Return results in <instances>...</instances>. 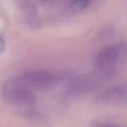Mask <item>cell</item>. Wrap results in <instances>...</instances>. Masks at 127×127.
I'll return each mask as SVG.
<instances>
[{
    "instance_id": "1",
    "label": "cell",
    "mask_w": 127,
    "mask_h": 127,
    "mask_svg": "<svg viewBox=\"0 0 127 127\" xmlns=\"http://www.w3.org/2000/svg\"><path fill=\"white\" fill-rule=\"evenodd\" d=\"M127 62V42H122L102 48L96 55L94 64L100 75L109 77Z\"/></svg>"
},
{
    "instance_id": "2",
    "label": "cell",
    "mask_w": 127,
    "mask_h": 127,
    "mask_svg": "<svg viewBox=\"0 0 127 127\" xmlns=\"http://www.w3.org/2000/svg\"><path fill=\"white\" fill-rule=\"evenodd\" d=\"M62 80L60 75L44 69L27 71L15 78L10 85L21 86L36 89H45L54 86Z\"/></svg>"
},
{
    "instance_id": "3",
    "label": "cell",
    "mask_w": 127,
    "mask_h": 127,
    "mask_svg": "<svg viewBox=\"0 0 127 127\" xmlns=\"http://www.w3.org/2000/svg\"><path fill=\"white\" fill-rule=\"evenodd\" d=\"M5 97L10 103L19 106H31L36 102L33 92L21 86L10 85V88L5 93Z\"/></svg>"
},
{
    "instance_id": "4",
    "label": "cell",
    "mask_w": 127,
    "mask_h": 127,
    "mask_svg": "<svg viewBox=\"0 0 127 127\" xmlns=\"http://www.w3.org/2000/svg\"><path fill=\"white\" fill-rule=\"evenodd\" d=\"M99 78L93 74H85L76 78L69 84L68 91L70 95H79L86 94L99 86Z\"/></svg>"
},
{
    "instance_id": "5",
    "label": "cell",
    "mask_w": 127,
    "mask_h": 127,
    "mask_svg": "<svg viewBox=\"0 0 127 127\" xmlns=\"http://www.w3.org/2000/svg\"><path fill=\"white\" fill-rule=\"evenodd\" d=\"M124 94V89L120 86H115L102 91L95 98L99 104H108L120 99Z\"/></svg>"
},
{
    "instance_id": "6",
    "label": "cell",
    "mask_w": 127,
    "mask_h": 127,
    "mask_svg": "<svg viewBox=\"0 0 127 127\" xmlns=\"http://www.w3.org/2000/svg\"><path fill=\"white\" fill-rule=\"evenodd\" d=\"M90 1H73L69 5V9L72 11H81L86 8L90 5Z\"/></svg>"
},
{
    "instance_id": "7",
    "label": "cell",
    "mask_w": 127,
    "mask_h": 127,
    "mask_svg": "<svg viewBox=\"0 0 127 127\" xmlns=\"http://www.w3.org/2000/svg\"><path fill=\"white\" fill-rule=\"evenodd\" d=\"M97 127H120L115 124H110V123H102L100 124Z\"/></svg>"
},
{
    "instance_id": "8",
    "label": "cell",
    "mask_w": 127,
    "mask_h": 127,
    "mask_svg": "<svg viewBox=\"0 0 127 127\" xmlns=\"http://www.w3.org/2000/svg\"><path fill=\"white\" fill-rule=\"evenodd\" d=\"M3 41H4V38H3V37H2V36L1 35V38H0V48H1V53H2V50H3L4 48L3 47V46L5 45V43H4Z\"/></svg>"
}]
</instances>
